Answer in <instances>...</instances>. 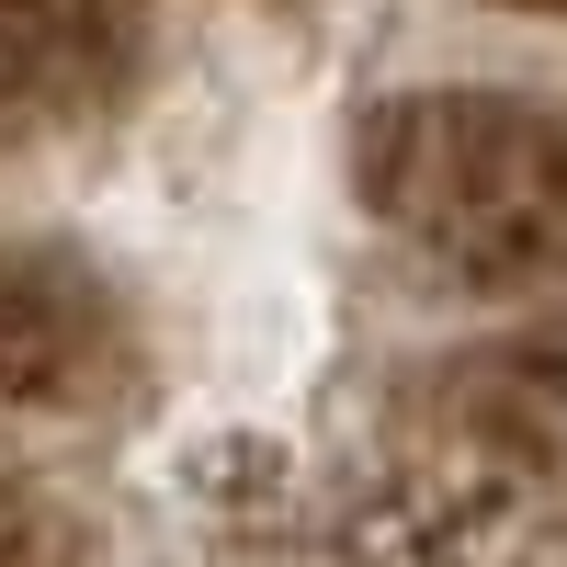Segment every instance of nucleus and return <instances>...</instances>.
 <instances>
[{"instance_id": "obj_2", "label": "nucleus", "mask_w": 567, "mask_h": 567, "mask_svg": "<svg viewBox=\"0 0 567 567\" xmlns=\"http://www.w3.org/2000/svg\"><path fill=\"white\" fill-rule=\"evenodd\" d=\"M136 386V318L69 250H0V398L114 409Z\"/></svg>"}, {"instance_id": "obj_3", "label": "nucleus", "mask_w": 567, "mask_h": 567, "mask_svg": "<svg viewBox=\"0 0 567 567\" xmlns=\"http://www.w3.org/2000/svg\"><path fill=\"white\" fill-rule=\"evenodd\" d=\"M0 12H12L23 34H45L58 58H80L91 80H103V69H114V45H125V23L148 12V0H0Z\"/></svg>"}, {"instance_id": "obj_1", "label": "nucleus", "mask_w": 567, "mask_h": 567, "mask_svg": "<svg viewBox=\"0 0 567 567\" xmlns=\"http://www.w3.org/2000/svg\"><path fill=\"white\" fill-rule=\"evenodd\" d=\"M352 182L420 261L477 296L567 284V114L545 103H511V91L374 103L352 136Z\"/></svg>"}, {"instance_id": "obj_4", "label": "nucleus", "mask_w": 567, "mask_h": 567, "mask_svg": "<svg viewBox=\"0 0 567 567\" xmlns=\"http://www.w3.org/2000/svg\"><path fill=\"white\" fill-rule=\"evenodd\" d=\"M0 567H69V556H58V534H45V511H34V499H12V488H0Z\"/></svg>"}]
</instances>
